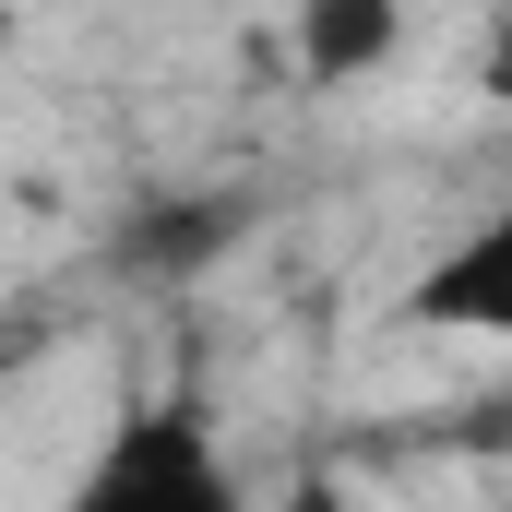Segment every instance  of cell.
Returning <instances> with one entry per match:
<instances>
[{
	"instance_id": "cell-1",
	"label": "cell",
	"mask_w": 512,
	"mask_h": 512,
	"mask_svg": "<svg viewBox=\"0 0 512 512\" xmlns=\"http://www.w3.org/2000/svg\"><path fill=\"white\" fill-rule=\"evenodd\" d=\"M60 512H251V489L191 405H120V429L96 441Z\"/></svg>"
},
{
	"instance_id": "cell-2",
	"label": "cell",
	"mask_w": 512,
	"mask_h": 512,
	"mask_svg": "<svg viewBox=\"0 0 512 512\" xmlns=\"http://www.w3.org/2000/svg\"><path fill=\"white\" fill-rule=\"evenodd\" d=\"M405 322L453 334V346H501L512 358V203H489L477 227H453L441 251L405 274Z\"/></svg>"
},
{
	"instance_id": "cell-3",
	"label": "cell",
	"mask_w": 512,
	"mask_h": 512,
	"mask_svg": "<svg viewBox=\"0 0 512 512\" xmlns=\"http://www.w3.org/2000/svg\"><path fill=\"white\" fill-rule=\"evenodd\" d=\"M405 48V0H298V72L310 84H370Z\"/></svg>"
},
{
	"instance_id": "cell-4",
	"label": "cell",
	"mask_w": 512,
	"mask_h": 512,
	"mask_svg": "<svg viewBox=\"0 0 512 512\" xmlns=\"http://www.w3.org/2000/svg\"><path fill=\"white\" fill-rule=\"evenodd\" d=\"M274 512H405V501H370V489H358L346 465H298V477H286V501H274Z\"/></svg>"
},
{
	"instance_id": "cell-5",
	"label": "cell",
	"mask_w": 512,
	"mask_h": 512,
	"mask_svg": "<svg viewBox=\"0 0 512 512\" xmlns=\"http://www.w3.org/2000/svg\"><path fill=\"white\" fill-rule=\"evenodd\" d=\"M477 96H501V108H512V12L489 24V48H477Z\"/></svg>"
}]
</instances>
